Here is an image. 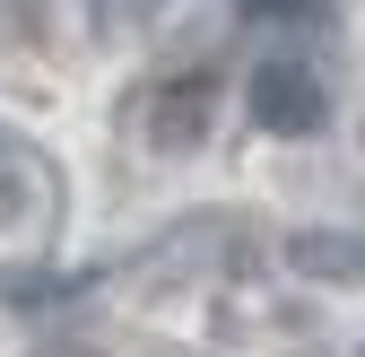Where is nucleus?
Segmentation results:
<instances>
[{
  "label": "nucleus",
  "instance_id": "f257e3e1",
  "mask_svg": "<svg viewBox=\"0 0 365 357\" xmlns=\"http://www.w3.org/2000/svg\"><path fill=\"white\" fill-rule=\"evenodd\" d=\"M252 114L269 131H313L322 122V79H313L304 61H261L252 70Z\"/></svg>",
  "mask_w": 365,
  "mask_h": 357
},
{
  "label": "nucleus",
  "instance_id": "f03ea898",
  "mask_svg": "<svg viewBox=\"0 0 365 357\" xmlns=\"http://www.w3.org/2000/svg\"><path fill=\"white\" fill-rule=\"evenodd\" d=\"M209 131V79H174L157 105V149H192Z\"/></svg>",
  "mask_w": 365,
  "mask_h": 357
},
{
  "label": "nucleus",
  "instance_id": "7ed1b4c3",
  "mask_svg": "<svg viewBox=\"0 0 365 357\" xmlns=\"http://www.w3.org/2000/svg\"><path fill=\"white\" fill-rule=\"evenodd\" d=\"M304 271H365V244H331V236H304L296 244Z\"/></svg>",
  "mask_w": 365,
  "mask_h": 357
},
{
  "label": "nucleus",
  "instance_id": "20e7f679",
  "mask_svg": "<svg viewBox=\"0 0 365 357\" xmlns=\"http://www.w3.org/2000/svg\"><path fill=\"white\" fill-rule=\"evenodd\" d=\"M244 9H252V18H322L331 0H244Z\"/></svg>",
  "mask_w": 365,
  "mask_h": 357
},
{
  "label": "nucleus",
  "instance_id": "39448f33",
  "mask_svg": "<svg viewBox=\"0 0 365 357\" xmlns=\"http://www.w3.org/2000/svg\"><path fill=\"white\" fill-rule=\"evenodd\" d=\"M96 9H105V18H148L157 0H96Z\"/></svg>",
  "mask_w": 365,
  "mask_h": 357
}]
</instances>
